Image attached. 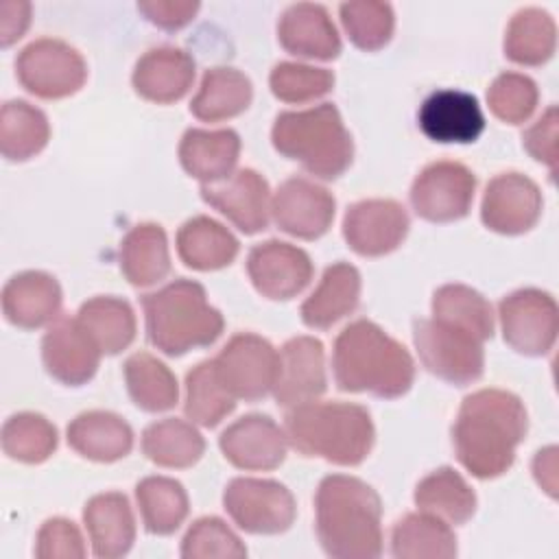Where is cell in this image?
Segmentation results:
<instances>
[{"instance_id": "7", "label": "cell", "mask_w": 559, "mask_h": 559, "mask_svg": "<svg viewBox=\"0 0 559 559\" xmlns=\"http://www.w3.org/2000/svg\"><path fill=\"white\" fill-rule=\"evenodd\" d=\"M413 343L421 365L454 386H467L485 371L483 341L448 321L415 319Z\"/></svg>"}, {"instance_id": "37", "label": "cell", "mask_w": 559, "mask_h": 559, "mask_svg": "<svg viewBox=\"0 0 559 559\" xmlns=\"http://www.w3.org/2000/svg\"><path fill=\"white\" fill-rule=\"evenodd\" d=\"M135 500L151 535H173L188 518L190 502L183 485L168 476H146L135 485Z\"/></svg>"}, {"instance_id": "17", "label": "cell", "mask_w": 559, "mask_h": 559, "mask_svg": "<svg viewBox=\"0 0 559 559\" xmlns=\"http://www.w3.org/2000/svg\"><path fill=\"white\" fill-rule=\"evenodd\" d=\"M328 389L325 349L314 336H293L277 352L273 397L277 406L293 408L317 400Z\"/></svg>"}, {"instance_id": "26", "label": "cell", "mask_w": 559, "mask_h": 559, "mask_svg": "<svg viewBox=\"0 0 559 559\" xmlns=\"http://www.w3.org/2000/svg\"><path fill=\"white\" fill-rule=\"evenodd\" d=\"M360 286V271L354 264L345 260L330 264L317 288L301 304V321L312 330H330L358 308Z\"/></svg>"}, {"instance_id": "18", "label": "cell", "mask_w": 559, "mask_h": 559, "mask_svg": "<svg viewBox=\"0 0 559 559\" xmlns=\"http://www.w3.org/2000/svg\"><path fill=\"white\" fill-rule=\"evenodd\" d=\"M201 199L234 223L242 234H258L269 227L271 188L253 168H240L216 183H201Z\"/></svg>"}, {"instance_id": "42", "label": "cell", "mask_w": 559, "mask_h": 559, "mask_svg": "<svg viewBox=\"0 0 559 559\" xmlns=\"http://www.w3.org/2000/svg\"><path fill=\"white\" fill-rule=\"evenodd\" d=\"M59 445L57 428L39 413H15L2 426V450L9 459L37 465L48 461Z\"/></svg>"}, {"instance_id": "47", "label": "cell", "mask_w": 559, "mask_h": 559, "mask_svg": "<svg viewBox=\"0 0 559 559\" xmlns=\"http://www.w3.org/2000/svg\"><path fill=\"white\" fill-rule=\"evenodd\" d=\"M35 555L41 559H81L85 557L83 535L72 520L50 518L37 531Z\"/></svg>"}, {"instance_id": "3", "label": "cell", "mask_w": 559, "mask_h": 559, "mask_svg": "<svg viewBox=\"0 0 559 559\" xmlns=\"http://www.w3.org/2000/svg\"><path fill=\"white\" fill-rule=\"evenodd\" d=\"M332 369L341 391L371 393L384 400L402 397L415 380L411 352L369 319H356L338 332Z\"/></svg>"}, {"instance_id": "29", "label": "cell", "mask_w": 559, "mask_h": 559, "mask_svg": "<svg viewBox=\"0 0 559 559\" xmlns=\"http://www.w3.org/2000/svg\"><path fill=\"white\" fill-rule=\"evenodd\" d=\"M177 253L194 271H218L229 266L238 251V238L210 216H192L177 229Z\"/></svg>"}, {"instance_id": "25", "label": "cell", "mask_w": 559, "mask_h": 559, "mask_svg": "<svg viewBox=\"0 0 559 559\" xmlns=\"http://www.w3.org/2000/svg\"><path fill=\"white\" fill-rule=\"evenodd\" d=\"M83 524L92 542V552L100 559L124 557L135 542V518L120 491L92 496L83 507Z\"/></svg>"}, {"instance_id": "24", "label": "cell", "mask_w": 559, "mask_h": 559, "mask_svg": "<svg viewBox=\"0 0 559 559\" xmlns=\"http://www.w3.org/2000/svg\"><path fill=\"white\" fill-rule=\"evenodd\" d=\"M61 286L46 271H22L9 277L2 288V314L22 330H37L52 323L61 310Z\"/></svg>"}, {"instance_id": "11", "label": "cell", "mask_w": 559, "mask_h": 559, "mask_svg": "<svg viewBox=\"0 0 559 559\" xmlns=\"http://www.w3.org/2000/svg\"><path fill=\"white\" fill-rule=\"evenodd\" d=\"M212 360L218 378L236 400L258 402L273 391L277 352L260 334H234Z\"/></svg>"}, {"instance_id": "51", "label": "cell", "mask_w": 559, "mask_h": 559, "mask_svg": "<svg viewBox=\"0 0 559 559\" xmlns=\"http://www.w3.org/2000/svg\"><path fill=\"white\" fill-rule=\"evenodd\" d=\"M533 474L537 483L555 498L557 493V448L555 445H548L535 454Z\"/></svg>"}, {"instance_id": "6", "label": "cell", "mask_w": 559, "mask_h": 559, "mask_svg": "<svg viewBox=\"0 0 559 559\" xmlns=\"http://www.w3.org/2000/svg\"><path fill=\"white\" fill-rule=\"evenodd\" d=\"M271 142L282 157L299 162L304 170L325 181L338 179L354 159L352 133L332 103L277 114Z\"/></svg>"}, {"instance_id": "30", "label": "cell", "mask_w": 559, "mask_h": 559, "mask_svg": "<svg viewBox=\"0 0 559 559\" xmlns=\"http://www.w3.org/2000/svg\"><path fill=\"white\" fill-rule=\"evenodd\" d=\"M251 98L253 85L245 72L216 66L203 72L190 114L203 122H223L240 116L251 105Z\"/></svg>"}, {"instance_id": "46", "label": "cell", "mask_w": 559, "mask_h": 559, "mask_svg": "<svg viewBox=\"0 0 559 559\" xmlns=\"http://www.w3.org/2000/svg\"><path fill=\"white\" fill-rule=\"evenodd\" d=\"M183 559H242L247 546L240 537L216 515L199 518L190 524L181 539Z\"/></svg>"}, {"instance_id": "8", "label": "cell", "mask_w": 559, "mask_h": 559, "mask_svg": "<svg viewBox=\"0 0 559 559\" xmlns=\"http://www.w3.org/2000/svg\"><path fill=\"white\" fill-rule=\"evenodd\" d=\"M15 76L28 94L57 100L72 96L83 87L87 63L68 41L39 37L17 52Z\"/></svg>"}, {"instance_id": "19", "label": "cell", "mask_w": 559, "mask_h": 559, "mask_svg": "<svg viewBox=\"0 0 559 559\" xmlns=\"http://www.w3.org/2000/svg\"><path fill=\"white\" fill-rule=\"evenodd\" d=\"M218 448L238 469L269 472L284 463L288 439L273 417L249 413L221 432Z\"/></svg>"}, {"instance_id": "20", "label": "cell", "mask_w": 559, "mask_h": 559, "mask_svg": "<svg viewBox=\"0 0 559 559\" xmlns=\"http://www.w3.org/2000/svg\"><path fill=\"white\" fill-rule=\"evenodd\" d=\"M103 352L83 325L70 317H57L41 338V360L57 382L81 386L90 382L98 369Z\"/></svg>"}, {"instance_id": "43", "label": "cell", "mask_w": 559, "mask_h": 559, "mask_svg": "<svg viewBox=\"0 0 559 559\" xmlns=\"http://www.w3.org/2000/svg\"><path fill=\"white\" fill-rule=\"evenodd\" d=\"M338 13L347 37L356 48L373 52L389 44L395 28V15L389 2H343Z\"/></svg>"}, {"instance_id": "22", "label": "cell", "mask_w": 559, "mask_h": 559, "mask_svg": "<svg viewBox=\"0 0 559 559\" xmlns=\"http://www.w3.org/2000/svg\"><path fill=\"white\" fill-rule=\"evenodd\" d=\"M194 59L175 46H157L146 50L133 68V90L151 103L170 105L181 100L194 83Z\"/></svg>"}, {"instance_id": "31", "label": "cell", "mask_w": 559, "mask_h": 559, "mask_svg": "<svg viewBox=\"0 0 559 559\" xmlns=\"http://www.w3.org/2000/svg\"><path fill=\"white\" fill-rule=\"evenodd\" d=\"M120 271L133 286H151L170 273L168 238L162 225H133L120 242Z\"/></svg>"}, {"instance_id": "1", "label": "cell", "mask_w": 559, "mask_h": 559, "mask_svg": "<svg viewBox=\"0 0 559 559\" xmlns=\"http://www.w3.org/2000/svg\"><path fill=\"white\" fill-rule=\"evenodd\" d=\"M526 430L528 415L515 393L480 389L461 402L452 424L454 454L472 476L498 478L511 469Z\"/></svg>"}, {"instance_id": "40", "label": "cell", "mask_w": 559, "mask_h": 559, "mask_svg": "<svg viewBox=\"0 0 559 559\" xmlns=\"http://www.w3.org/2000/svg\"><path fill=\"white\" fill-rule=\"evenodd\" d=\"M236 408V397L227 391L214 360H201L186 373L183 413L199 426L214 428Z\"/></svg>"}, {"instance_id": "39", "label": "cell", "mask_w": 559, "mask_h": 559, "mask_svg": "<svg viewBox=\"0 0 559 559\" xmlns=\"http://www.w3.org/2000/svg\"><path fill=\"white\" fill-rule=\"evenodd\" d=\"M557 48V26L539 7L520 9L504 33V55L520 66H542Z\"/></svg>"}, {"instance_id": "9", "label": "cell", "mask_w": 559, "mask_h": 559, "mask_svg": "<svg viewBox=\"0 0 559 559\" xmlns=\"http://www.w3.org/2000/svg\"><path fill=\"white\" fill-rule=\"evenodd\" d=\"M223 509L234 524L251 535H280L297 515L290 489L273 478H231L223 491Z\"/></svg>"}, {"instance_id": "21", "label": "cell", "mask_w": 559, "mask_h": 559, "mask_svg": "<svg viewBox=\"0 0 559 559\" xmlns=\"http://www.w3.org/2000/svg\"><path fill=\"white\" fill-rule=\"evenodd\" d=\"M421 133L439 144H469L485 129L478 98L463 90H437L417 111Z\"/></svg>"}, {"instance_id": "5", "label": "cell", "mask_w": 559, "mask_h": 559, "mask_svg": "<svg viewBox=\"0 0 559 559\" xmlns=\"http://www.w3.org/2000/svg\"><path fill=\"white\" fill-rule=\"evenodd\" d=\"M146 336L166 356H183L190 349L210 347L223 334L225 319L210 306L205 288L179 277L155 293L142 295Z\"/></svg>"}, {"instance_id": "16", "label": "cell", "mask_w": 559, "mask_h": 559, "mask_svg": "<svg viewBox=\"0 0 559 559\" xmlns=\"http://www.w3.org/2000/svg\"><path fill=\"white\" fill-rule=\"evenodd\" d=\"M247 273L253 288L273 301L297 297L312 280L310 255L284 240H264L251 247L247 255Z\"/></svg>"}, {"instance_id": "35", "label": "cell", "mask_w": 559, "mask_h": 559, "mask_svg": "<svg viewBox=\"0 0 559 559\" xmlns=\"http://www.w3.org/2000/svg\"><path fill=\"white\" fill-rule=\"evenodd\" d=\"M142 452L159 467L186 469L203 456L205 439L190 421L166 417L144 428Z\"/></svg>"}, {"instance_id": "33", "label": "cell", "mask_w": 559, "mask_h": 559, "mask_svg": "<svg viewBox=\"0 0 559 559\" xmlns=\"http://www.w3.org/2000/svg\"><path fill=\"white\" fill-rule=\"evenodd\" d=\"M419 511L437 515L448 524H465L476 513V493L454 467H439L424 476L415 487Z\"/></svg>"}, {"instance_id": "34", "label": "cell", "mask_w": 559, "mask_h": 559, "mask_svg": "<svg viewBox=\"0 0 559 559\" xmlns=\"http://www.w3.org/2000/svg\"><path fill=\"white\" fill-rule=\"evenodd\" d=\"M76 321L107 356L120 354L135 338V314L131 304L122 297L98 295L87 299L79 308Z\"/></svg>"}, {"instance_id": "44", "label": "cell", "mask_w": 559, "mask_h": 559, "mask_svg": "<svg viewBox=\"0 0 559 559\" xmlns=\"http://www.w3.org/2000/svg\"><path fill=\"white\" fill-rule=\"evenodd\" d=\"M269 85L275 98L290 105L317 100L334 90V72L297 61H280L271 74Z\"/></svg>"}, {"instance_id": "2", "label": "cell", "mask_w": 559, "mask_h": 559, "mask_svg": "<svg viewBox=\"0 0 559 559\" xmlns=\"http://www.w3.org/2000/svg\"><path fill=\"white\" fill-rule=\"evenodd\" d=\"M319 544L334 559H376L382 552V500L365 480L325 476L314 493Z\"/></svg>"}, {"instance_id": "50", "label": "cell", "mask_w": 559, "mask_h": 559, "mask_svg": "<svg viewBox=\"0 0 559 559\" xmlns=\"http://www.w3.org/2000/svg\"><path fill=\"white\" fill-rule=\"evenodd\" d=\"M31 22V4L28 2H15L4 0L0 4V46L9 48L13 41H17Z\"/></svg>"}, {"instance_id": "49", "label": "cell", "mask_w": 559, "mask_h": 559, "mask_svg": "<svg viewBox=\"0 0 559 559\" xmlns=\"http://www.w3.org/2000/svg\"><path fill=\"white\" fill-rule=\"evenodd\" d=\"M199 2L192 0H140L138 11L155 26L164 31H177L192 22L199 11Z\"/></svg>"}, {"instance_id": "32", "label": "cell", "mask_w": 559, "mask_h": 559, "mask_svg": "<svg viewBox=\"0 0 559 559\" xmlns=\"http://www.w3.org/2000/svg\"><path fill=\"white\" fill-rule=\"evenodd\" d=\"M456 535L448 522L430 513H406L391 528V555L395 559H452Z\"/></svg>"}, {"instance_id": "14", "label": "cell", "mask_w": 559, "mask_h": 559, "mask_svg": "<svg viewBox=\"0 0 559 559\" xmlns=\"http://www.w3.org/2000/svg\"><path fill=\"white\" fill-rule=\"evenodd\" d=\"M542 207V190L531 177L522 173H500L485 186L480 221L496 234L518 236L535 227Z\"/></svg>"}, {"instance_id": "23", "label": "cell", "mask_w": 559, "mask_h": 559, "mask_svg": "<svg viewBox=\"0 0 559 559\" xmlns=\"http://www.w3.org/2000/svg\"><path fill=\"white\" fill-rule=\"evenodd\" d=\"M277 41L295 57L321 61L336 59L343 48L328 9L314 2H297L284 9L277 20Z\"/></svg>"}, {"instance_id": "27", "label": "cell", "mask_w": 559, "mask_h": 559, "mask_svg": "<svg viewBox=\"0 0 559 559\" xmlns=\"http://www.w3.org/2000/svg\"><path fill=\"white\" fill-rule=\"evenodd\" d=\"M68 445L83 459L114 463L133 448L131 426L111 411H85L76 415L66 430Z\"/></svg>"}, {"instance_id": "10", "label": "cell", "mask_w": 559, "mask_h": 559, "mask_svg": "<svg viewBox=\"0 0 559 559\" xmlns=\"http://www.w3.org/2000/svg\"><path fill=\"white\" fill-rule=\"evenodd\" d=\"M504 343L524 356H544L552 349L559 330V308L550 293L520 288L498 304Z\"/></svg>"}, {"instance_id": "41", "label": "cell", "mask_w": 559, "mask_h": 559, "mask_svg": "<svg viewBox=\"0 0 559 559\" xmlns=\"http://www.w3.org/2000/svg\"><path fill=\"white\" fill-rule=\"evenodd\" d=\"M432 317L472 332L483 343L493 336L491 304L465 284L439 286L432 295Z\"/></svg>"}, {"instance_id": "45", "label": "cell", "mask_w": 559, "mask_h": 559, "mask_svg": "<svg viewBox=\"0 0 559 559\" xmlns=\"http://www.w3.org/2000/svg\"><path fill=\"white\" fill-rule=\"evenodd\" d=\"M537 100V83L522 72H502L487 90V105L491 114L507 124L526 122L533 116Z\"/></svg>"}, {"instance_id": "28", "label": "cell", "mask_w": 559, "mask_h": 559, "mask_svg": "<svg viewBox=\"0 0 559 559\" xmlns=\"http://www.w3.org/2000/svg\"><path fill=\"white\" fill-rule=\"evenodd\" d=\"M240 155V135L234 129H188L179 142L183 170L201 183L227 179Z\"/></svg>"}, {"instance_id": "15", "label": "cell", "mask_w": 559, "mask_h": 559, "mask_svg": "<svg viewBox=\"0 0 559 559\" xmlns=\"http://www.w3.org/2000/svg\"><path fill=\"white\" fill-rule=\"evenodd\" d=\"M336 201L332 192L306 177H288L271 199L275 225L301 240H317L332 227Z\"/></svg>"}, {"instance_id": "12", "label": "cell", "mask_w": 559, "mask_h": 559, "mask_svg": "<svg viewBox=\"0 0 559 559\" xmlns=\"http://www.w3.org/2000/svg\"><path fill=\"white\" fill-rule=\"evenodd\" d=\"M476 175L459 162L428 164L411 186V205L428 223H452L469 214Z\"/></svg>"}, {"instance_id": "4", "label": "cell", "mask_w": 559, "mask_h": 559, "mask_svg": "<svg viewBox=\"0 0 559 559\" xmlns=\"http://www.w3.org/2000/svg\"><path fill=\"white\" fill-rule=\"evenodd\" d=\"M284 432L301 456H317L334 465H360L373 443L376 428L369 411L349 402H306L288 408Z\"/></svg>"}, {"instance_id": "48", "label": "cell", "mask_w": 559, "mask_h": 559, "mask_svg": "<svg viewBox=\"0 0 559 559\" xmlns=\"http://www.w3.org/2000/svg\"><path fill=\"white\" fill-rule=\"evenodd\" d=\"M557 107L550 105L537 122H533L522 133V146L528 151V155L550 168V175H555L557 166Z\"/></svg>"}, {"instance_id": "38", "label": "cell", "mask_w": 559, "mask_h": 559, "mask_svg": "<svg viewBox=\"0 0 559 559\" xmlns=\"http://www.w3.org/2000/svg\"><path fill=\"white\" fill-rule=\"evenodd\" d=\"M124 382L133 404L146 413L170 411L179 400L175 373L148 352H135L124 360Z\"/></svg>"}, {"instance_id": "13", "label": "cell", "mask_w": 559, "mask_h": 559, "mask_svg": "<svg viewBox=\"0 0 559 559\" xmlns=\"http://www.w3.org/2000/svg\"><path fill=\"white\" fill-rule=\"evenodd\" d=\"M411 227L408 212L393 199H362L343 216V238L352 251L365 258H380L395 251Z\"/></svg>"}, {"instance_id": "36", "label": "cell", "mask_w": 559, "mask_h": 559, "mask_svg": "<svg viewBox=\"0 0 559 559\" xmlns=\"http://www.w3.org/2000/svg\"><path fill=\"white\" fill-rule=\"evenodd\" d=\"M50 140V124L46 114L22 100L13 98L0 111V153L9 162H26L41 153Z\"/></svg>"}]
</instances>
